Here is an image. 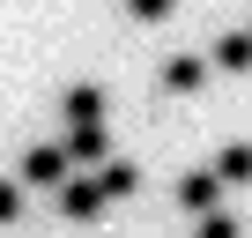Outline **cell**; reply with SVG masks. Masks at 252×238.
<instances>
[{
    "instance_id": "277c9868",
    "label": "cell",
    "mask_w": 252,
    "mask_h": 238,
    "mask_svg": "<svg viewBox=\"0 0 252 238\" xmlns=\"http://www.w3.org/2000/svg\"><path fill=\"white\" fill-rule=\"evenodd\" d=\"M134 186H141V171H134V164H104V194H111V201H126Z\"/></svg>"
},
{
    "instance_id": "5b68a950",
    "label": "cell",
    "mask_w": 252,
    "mask_h": 238,
    "mask_svg": "<svg viewBox=\"0 0 252 238\" xmlns=\"http://www.w3.org/2000/svg\"><path fill=\"white\" fill-rule=\"evenodd\" d=\"M163 82H171V89H200V82H208V67H200V60H171V67H163Z\"/></svg>"
},
{
    "instance_id": "6da1fadb",
    "label": "cell",
    "mask_w": 252,
    "mask_h": 238,
    "mask_svg": "<svg viewBox=\"0 0 252 238\" xmlns=\"http://www.w3.org/2000/svg\"><path fill=\"white\" fill-rule=\"evenodd\" d=\"M104 201H111V194H104V179H67V194H60V208H67L74 223H89Z\"/></svg>"
},
{
    "instance_id": "9c48e42d",
    "label": "cell",
    "mask_w": 252,
    "mask_h": 238,
    "mask_svg": "<svg viewBox=\"0 0 252 238\" xmlns=\"http://www.w3.org/2000/svg\"><path fill=\"white\" fill-rule=\"evenodd\" d=\"M126 8H134V15H141V23H156V15H163V8H171V0H126Z\"/></svg>"
},
{
    "instance_id": "7a4b0ae2",
    "label": "cell",
    "mask_w": 252,
    "mask_h": 238,
    "mask_svg": "<svg viewBox=\"0 0 252 238\" xmlns=\"http://www.w3.org/2000/svg\"><path fill=\"white\" fill-rule=\"evenodd\" d=\"M23 179H30V186H67V149H52V142H45V149H30Z\"/></svg>"
},
{
    "instance_id": "8992f818",
    "label": "cell",
    "mask_w": 252,
    "mask_h": 238,
    "mask_svg": "<svg viewBox=\"0 0 252 238\" xmlns=\"http://www.w3.org/2000/svg\"><path fill=\"white\" fill-rule=\"evenodd\" d=\"M178 201H186V208H215V179H208V171H193V179L178 186Z\"/></svg>"
},
{
    "instance_id": "3957f363",
    "label": "cell",
    "mask_w": 252,
    "mask_h": 238,
    "mask_svg": "<svg viewBox=\"0 0 252 238\" xmlns=\"http://www.w3.org/2000/svg\"><path fill=\"white\" fill-rule=\"evenodd\" d=\"M215 179L245 186V179H252V149H222V157H215Z\"/></svg>"
},
{
    "instance_id": "52a82bcc",
    "label": "cell",
    "mask_w": 252,
    "mask_h": 238,
    "mask_svg": "<svg viewBox=\"0 0 252 238\" xmlns=\"http://www.w3.org/2000/svg\"><path fill=\"white\" fill-rule=\"evenodd\" d=\"M215 60H222V67H252V38H237V30H230V38L215 45Z\"/></svg>"
},
{
    "instance_id": "ba28073f",
    "label": "cell",
    "mask_w": 252,
    "mask_h": 238,
    "mask_svg": "<svg viewBox=\"0 0 252 238\" xmlns=\"http://www.w3.org/2000/svg\"><path fill=\"white\" fill-rule=\"evenodd\" d=\"M200 238H237V216H208V223H200Z\"/></svg>"
}]
</instances>
